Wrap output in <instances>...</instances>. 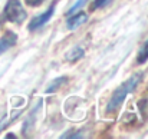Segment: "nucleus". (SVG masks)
I'll return each instance as SVG.
<instances>
[{"label":"nucleus","mask_w":148,"mask_h":139,"mask_svg":"<svg viewBox=\"0 0 148 139\" xmlns=\"http://www.w3.org/2000/svg\"><path fill=\"white\" fill-rule=\"evenodd\" d=\"M144 75L143 73H135L131 78H128L125 82H122L111 95V99L106 105V110L108 112H115L116 109H119V106L124 103V100L127 99V96L132 91H135V88L141 83Z\"/></svg>","instance_id":"obj_1"},{"label":"nucleus","mask_w":148,"mask_h":139,"mask_svg":"<svg viewBox=\"0 0 148 139\" xmlns=\"http://www.w3.org/2000/svg\"><path fill=\"white\" fill-rule=\"evenodd\" d=\"M88 22V14L85 13V12H79V13H72V14H69V17H68V20H66V27L69 29V30H75L76 27H79V26H82L84 23H86Z\"/></svg>","instance_id":"obj_4"},{"label":"nucleus","mask_w":148,"mask_h":139,"mask_svg":"<svg viewBox=\"0 0 148 139\" xmlns=\"http://www.w3.org/2000/svg\"><path fill=\"white\" fill-rule=\"evenodd\" d=\"M72 132H73V131H72ZM60 138H62V139H65V138H66V139H68V138H84V135H82L81 132H76V134L73 132V134H63Z\"/></svg>","instance_id":"obj_12"},{"label":"nucleus","mask_w":148,"mask_h":139,"mask_svg":"<svg viewBox=\"0 0 148 139\" xmlns=\"http://www.w3.org/2000/svg\"><path fill=\"white\" fill-rule=\"evenodd\" d=\"M84 56H85V49L81 47V46H75V47H72V49H69V50L66 52L65 59H66L68 62H76V60L82 59Z\"/></svg>","instance_id":"obj_6"},{"label":"nucleus","mask_w":148,"mask_h":139,"mask_svg":"<svg viewBox=\"0 0 148 139\" xmlns=\"http://www.w3.org/2000/svg\"><path fill=\"white\" fill-rule=\"evenodd\" d=\"M86 1H88V0H78V1H76V3H75V4H73V6L69 9V10H68V13H66V14L69 16V14L75 13V12H76V10H79V9H81V7H82L85 3H86Z\"/></svg>","instance_id":"obj_10"},{"label":"nucleus","mask_w":148,"mask_h":139,"mask_svg":"<svg viewBox=\"0 0 148 139\" xmlns=\"http://www.w3.org/2000/svg\"><path fill=\"white\" fill-rule=\"evenodd\" d=\"M53 13H55V4H53V6H50L46 12H43V13L38 14L36 17H33V19L30 20V23H29V30H30V32H35V30H38V29L43 27L50 19L53 17Z\"/></svg>","instance_id":"obj_3"},{"label":"nucleus","mask_w":148,"mask_h":139,"mask_svg":"<svg viewBox=\"0 0 148 139\" xmlns=\"http://www.w3.org/2000/svg\"><path fill=\"white\" fill-rule=\"evenodd\" d=\"M68 82V78L66 76H59L56 79H53V82H50L49 86L46 88V93H55L58 92L62 86H65V83Z\"/></svg>","instance_id":"obj_7"},{"label":"nucleus","mask_w":148,"mask_h":139,"mask_svg":"<svg viewBox=\"0 0 148 139\" xmlns=\"http://www.w3.org/2000/svg\"><path fill=\"white\" fill-rule=\"evenodd\" d=\"M27 1V4H30V6H38V4H40L43 0H26Z\"/></svg>","instance_id":"obj_13"},{"label":"nucleus","mask_w":148,"mask_h":139,"mask_svg":"<svg viewBox=\"0 0 148 139\" xmlns=\"http://www.w3.org/2000/svg\"><path fill=\"white\" fill-rule=\"evenodd\" d=\"M111 0H94L92 1V10H97V9H101L103 6H106Z\"/></svg>","instance_id":"obj_11"},{"label":"nucleus","mask_w":148,"mask_h":139,"mask_svg":"<svg viewBox=\"0 0 148 139\" xmlns=\"http://www.w3.org/2000/svg\"><path fill=\"white\" fill-rule=\"evenodd\" d=\"M17 42V35L12 30H7L1 37H0V55L4 53L6 50H9L10 47H13Z\"/></svg>","instance_id":"obj_5"},{"label":"nucleus","mask_w":148,"mask_h":139,"mask_svg":"<svg viewBox=\"0 0 148 139\" xmlns=\"http://www.w3.org/2000/svg\"><path fill=\"white\" fill-rule=\"evenodd\" d=\"M6 138H16L14 135H12V134H9V135H6Z\"/></svg>","instance_id":"obj_14"},{"label":"nucleus","mask_w":148,"mask_h":139,"mask_svg":"<svg viewBox=\"0 0 148 139\" xmlns=\"http://www.w3.org/2000/svg\"><path fill=\"white\" fill-rule=\"evenodd\" d=\"M20 113H22V110L16 112V113H14V115H13L12 118H7V116H4V118H3V119L0 121V131H3V129H4V128H6L7 125H10V123H12V122H13V121H14V119H16V118H17V116L20 115Z\"/></svg>","instance_id":"obj_9"},{"label":"nucleus","mask_w":148,"mask_h":139,"mask_svg":"<svg viewBox=\"0 0 148 139\" xmlns=\"http://www.w3.org/2000/svg\"><path fill=\"white\" fill-rule=\"evenodd\" d=\"M148 60V39L145 40V43L141 46V49L138 50V55H137V63L138 65H144Z\"/></svg>","instance_id":"obj_8"},{"label":"nucleus","mask_w":148,"mask_h":139,"mask_svg":"<svg viewBox=\"0 0 148 139\" xmlns=\"http://www.w3.org/2000/svg\"><path fill=\"white\" fill-rule=\"evenodd\" d=\"M1 17L7 22H12V23H16V25H20L26 20L27 17V13L25 10V7L22 6L20 0H7L4 9H3V14Z\"/></svg>","instance_id":"obj_2"}]
</instances>
